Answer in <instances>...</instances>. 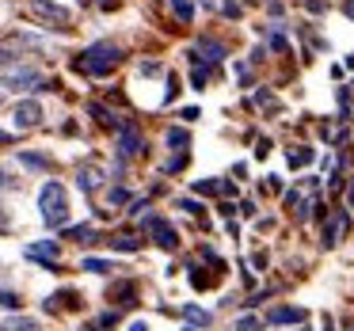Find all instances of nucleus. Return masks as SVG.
<instances>
[{"label":"nucleus","mask_w":354,"mask_h":331,"mask_svg":"<svg viewBox=\"0 0 354 331\" xmlns=\"http://www.w3.org/2000/svg\"><path fill=\"white\" fill-rule=\"evenodd\" d=\"M176 95H179V80H176V77H168V92H164V100L171 103V100H176Z\"/></svg>","instance_id":"c756f323"},{"label":"nucleus","mask_w":354,"mask_h":331,"mask_svg":"<svg viewBox=\"0 0 354 331\" xmlns=\"http://www.w3.org/2000/svg\"><path fill=\"white\" fill-rule=\"evenodd\" d=\"M19 50H24V46H19L16 35H12V39H0V69H8V65L19 57Z\"/></svg>","instance_id":"f8f14e48"},{"label":"nucleus","mask_w":354,"mask_h":331,"mask_svg":"<svg viewBox=\"0 0 354 331\" xmlns=\"http://www.w3.org/2000/svg\"><path fill=\"white\" fill-rule=\"evenodd\" d=\"M259 328H263V323L255 320V316H240V320H236V331H259Z\"/></svg>","instance_id":"393cba45"},{"label":"nucleus","mask_w":354,"mask_h":331,"mask_svg":"<svg viewBox=\"0 0 354 331\" xmlns=\"http://www.w3.org/2000/svg\"><path fill=\"white\" fill-rule=\"evenodd\" d=\"M8 141H12V138H8V133H4V130H0V145H8Z\"/></svg>","instance_id":"c9c22d12"},{"label":"nucleus","mask_w":354,"mask_h":331,"mask_svg":"<svg viewBox=\"0 0 354 331\" xmlns=\"http://www.w3.org/2000/svg\"><path fill=\"white\" fill-rule=\"evenodd\" d=\"M27 255H31V259H39V263H46V270H57V244L54 240H46V244H31L27 247Z\"/></svg>","instance_id":"9d476101"},{"label":"nucleus","mask_w":354,"mask_h":331,"mask_svg":"<svg viewBox=\"0 0 354 331\" xmlns=\"http://www.w3.org/2000/svg\"><path fill=\"white\" fill-rule=\"evenodd\" d=\"M31 12L42 19V23L54 27V31H69V27H73L69 8H62V4H54V0H31Z\"/></svg>","instance_id":"7ed1b4c3"},{"label":"nucleus","mask_w":354,"mask_h":331,"mask_svg":"<svg viewBox=\"0 0 354 331\" xmlns=\"http://www.w3.org/2000/svg\"><path fill=\"white\" fill-rule=\"evenodd\" d=\"M156 73H160V65H156V62H145V65H141V77H156Z\"/></svg>","instance_id":"7c9ffc66"},{"label":"nucleus","mask_w":354,"mask_h":331,"mask_svg":"<svg viewBox=\"0 0 354 331\" xmlns=\"http://www.w3.org/2000/svg\"><path fill=\"white\" fill-rule=\"evenodd\" d=\"M65 240H77V244H95V229H92V225H77V229L65 232Z\"/></svg>","instance_id":"dca6fc26"},{"label":"nucleus","mask_w":354,"mask_h":331,"mask_svg":"<svg viewBox=\"0 0 354 331\" xmlns=\"http://www.w3.org/2000/svg\"><path fill=\"white\" fill-rule=\"evenodd\" d=\"M305 320V308H270L267 323H301Z\"/></svg>","instance_id":"9b49d317"},{"label":"nucleus","mask_w":354,"mask_h":331,"mask_svg":"<svg viewBox=\"0 0 354 331\" xmlns=\"http://www.w3.org/2000/svg\"><path fill=\"white\" fill-rule=\"evenodd\" d=\"M346 206H351V209H354V183H351V187H346Z\"/></svg>","instance_id":"473e14b6"},{"label":"nucleus","mask_w":354,"mask_h":331,"mask_svg":"<svg viewBox=\"0 0 354 331\" xmlns=\"http://www.w3.org/2000/svg\"><path fill=\"white\" fill-rule=\"evenodd\" d=\"M103 183V168H95V164H84V168H77V187L84 194H95Z\"/></svg>","instance_id":"1a4fd4ad"},{"label":"nucleus","mask_w":354,"mask_h":331,"mask_svg":"<svg viewBox=\"0 0 354 331\" xmlns=\"http://www.w3.org/2000/svg\"><path fill=\"white\" fill-rule=\"evenodd\" d=\"M0 331H4V328H0Z\"/></svg>","instance_id":"e433bc0d"},{"label":"nucleus","mask_w":354,"mask_h":331,"mask_svg":"<svg viewBox=\"0 0 354 331\" xmlns=\"http://www.w3.org/2000/svg\"><path fill=\"white\" fill-rule=\"evenodd\" d=\"M130 331H149V323H133V328Z\"/></svg>","instance_id":"f704fd0d"},{"label":"nucleus","mask_w":354,"mask_h":331,"mask_svg":"<svg viewBox=\"0 0 354 331\" xmlns=\"http://www.w3.org/2000/svg\"><path fill=\"white\" fill-rule=\"evenodd\" d=\"M191 84L202 92V88H206V69H198V65H194V73H191Z\"/></svg>","instance_id":"bb28decb"},{"label":"nucleus","mask_w":354,"mask_h":331,"mask_svg":"<svg viewBox=\"0 0 354 331\" xmlns=\"http://www.w3.org/2000/svg\"><path fill=\"white\" fill-rule=\"evenodd\" d=\"M107 202H111V206H122V202H130V194H126L122 187H115V191L107 194Z\"/></svg>","instance_id":"a878e982"},{"label":"nucleus","mask_w":354,"mask_h":331,"mask_svg":"<svg viewBox=\"0 0 354 331\" xmlns=\"http://www.w3.org/2000/svg\"><path fill=\"white\" fill-rule=\"evenodd\" d=\"M255 103H259V107H270V111L278 107V103H274V95H270V92H259V95H255Z\"/></svg>","instance_id":"cd10ccee"},{"label":"nucleus","mask_w":354,"mask_h":331,"mask_svg":"<svg viewBox=\"0 0 354 331\" xmlns=\"http://www.w3.org/2000/svg\"><path fill=\"white\" fill-rule=\"evenodd\" d=\"M39 209H42V221H46L50 229L69 221V198H65V187L57 183V179H50L39 191Z\"/></svg>","instance_id":"f03ea898"},{"label":"nucleus","mask_w":354,"mask_h":331,"mask_svg":"<svg viewBox=\"0 0 354 331\" xmlns=\"http://www.w3.org/2000/svg\"><path fill=\"white\" fill-rule=\"evenodd\" d=\"M12 118H16L19 130H35V126L42 122V107H39V100H24V103H16Z\"/></svg>","instance_id":"39448f33"},{"label":"nucleus","mask_w":354,"mask_h":331,"mask_svg":"<svg viewBox=\"0 0 354 331\" xmlns=\"http://www.w3.org/2000/svg\"><path fill=\"white\" fill-rule=\"evenodd\" d=\"M19 305H24V301H19L16 293H8V290H0V308H4V312H19Z\"/></svg>","instance_id":"412c9836"},{"label":"nucleus","mask_w":354,"mask_h":331,"mask_svg":"<svg viewBox=\"0 0 354 331\" xmlns=\"http://www.w3.org/2000/svg\"><path fill=\"white\" fill-rule=\"evenodd\" d=\"M84 270H92V274H107V270H115V263H107V259H84Z\"/></svg>","instance_id":"4be33fe9"},{"label":"nucleus","mask_w":354,"mask_h":331,"mask_svg":"<svg viewBox=\"0 0 354 331\" xmlns=\"http://www.w3.org/2000/svg\"><path fill=\"white\" fill-rule=\"evenodd\" d=\"M194 54H202V57H206V62H221V57H225V46H221V42H217V39H202ZM202 57H198V62H202Z\"/></svg>","instance_id":"ddd939ff"},{"label":"nucleus","mask_w":354,"mask_h":331,"mask_svg":"<svg viewBox=\"0 0 354 331\" xmlns=\"http://www.w3.org/2000/svg\"><path fill=\"white\" fill-rule=\"evenodd\" d=\"M183 164H187V153H179V156H171V160L164 164V168H168V171H179V168H183Z\"/></svg>","instance_id":"c85d7f7f"},{"label":"nucleus","mask_w":354,"mask_h":331,"mask_svg":"<svg viewBox=\"0 0 354 331\" xmlns=\"http://www.w3.org/2000/svg\"><path fill=\"white\" fill-rule=\"evenodd\" d=\"M313 160H316V149H305V145L290 149V168H308Z\"/></svg>","instance_id":"4468645a"},{"label":"nucleus","mask_w":354,"mask_h":331,"mask_svg":"<svg viewBox=\"0 0 354 331\" xmlns=\"http://www.w3.org/2000/svg\"><path fill=\"white\" fill-rule=\"evenodd\" d=\"M118 153L122 156H141L145 153V138H141L130 122H118Z\"/></svg>","instance_id":"20e7f679"},{"label":"nucleus","mask_w":354,"mask_h":331,"mask_svg":"<svg viewBox=\"0 0 354 331\" xmlns=\"http://www.w3.org/2000/svg\"><path fill=\"white\" fill-rule=\"evenodd\" d=\"M0 191H19V179L12 168H0Z\"/></svg>","instance_id":"aec40b11"},{"label":"nucleus","mask_w":354,"mask_h":331,"mask_svg":"<svg viewBox=\"0 0 354 331\" xmlns=\"http://www.w3.org/2000/svg\"><path fill=\"white\" fill-rule=\"evenodd\" d=\"M8 328H12V331H39V323H35V320H27V316H16V320L8 323Z\"/></svg>","instance_id":"5701e85b"},{"label":"nucleus","mask_w":354,"mask_h":331,"mask_svg":"<svg viewBox=\"0 0 354 331\" xmlns=\"http://www.w3.org/2000/svg\"><path fill=\"white\" fill-rule=\"evenodd\" d=\"M149 232H153V240H156L160 247H168V252H176L179 236H176V229H171L168 221H160V217H149Z\"/></svg>","instance_id":"0eeeda50"},{"label":"nucleus","mask_w":354,"mask_h":331,"mask_svg":"<svg viewBox=\"0 0 354 331\" xmlns=\"http://www.w3.org/2000/svg\"><path fill=\"white\" fill-rule=\"evenodd\" d=\"M118 62H122V50H118L115 42H95V46H88L73 65H77V69H84L88 77H107Z\"/></svg>","instance_id":"f257e3e1"},{"label":"nucleus","mask_w":354,"mask_h":331,"mask_svg":"<svg viewBox=\"0 0 354 331\" xmlns=\"http://www.w3.org/2000/svg\"><path fill=\"white\" fill-rule=\"evenodd\" d=\"M164 141H168V149L183 153V149L191 145V133H187V130H179V126H176V130H168V138H164Z\"/></svg>","instance_id":"f3484780"},{"label":"nucleus","mask_w":354,"mask_h":331,"mask_svg":"<svg viewBox=\"0 0 354 331\" xmlns=\"http://www.w3.org/2000/svg\"><path fill=\"white\" fill-rule=\"evenodd\" d=\"M343 232H346V214H331L328 225H324V232H320L324 247H335L339 240H343Z\"/></svg>","instance_id":"6e6552de"},{"label":"nucleus","mask_w":354,"mask_h":331,"mask_svg":"<svg viewBox=\"0 0 354 331\" xmlns=\"http://www.w3.org/2000/svg\"><path fill=\"white\" fill-rule=\"evenodd\" d=\"M168 4H171V12H176L179 23H191L194 19V0H168Z\"/></svg>","instance_id":"2eb2a0df"},{"label":"nucleus","mask_w":354,"mask_h":331,"mask_svg":"<svg viewBox=\"0 0 354 331\" xmlns=\"http://www.w3.org/2000/svg\"><path fill=\"white\" fill-rule=\"evenodd\" d=\"M4 88L19 92V88H46V84H42V73L39 69H12L8 77H4Z\"/></svg>","instance_id":"423d86ee"},{"label":"nucleus","mask_w":354,"mask_h":331,"mask_svg":"<svg viewBox=\"0 0 354 331\" xmlns=\"http://www.w3.org/2000/svg\"><path fill=\"white\" fill-rule=\"evenodd\" d=\"M111 244H115L118 252H138V236H118V240H111Z\"/></svg>","instance_id":"b1692460"},{"label":"nucleus","mask_w":354,"mask_h":331,"mask_svg":"<svg viewBox=\"0 0 354 331\" xmlns=\"http://www.w3.org/2000/svg\"><path fill=\"white\" fill-rule=\"evenodd\" d=\"M343 16H346V19H354V0H346V4H343Z\"/></svg>","instance_id":"2f4dec72"},{"label":"nucleus","mask_w":354,"mask_h":331,"mask_svg":"<svg viewBox=\"0 0 354 331\" xmlns=\"http://www.w3.org/2000/svg\"><path fill=\"white\" fill-rule=\"evenodd\" d=\"M187 320L194 323V328H209V312H202V308L187 305Z\"/></svg>","instance_id":"6ab92c4d"},{"label":"nucleus","mask_w":354,"mask_h":331,"mask_svg":"<svg viewBox=\"0 0 354 331\" xmlns=\"http://www.w3.org/2000/svg\"><path fill=\"white\" fill-rule=\"evenodd\" d=\"M100 8H118V0H100Z\"/></svg>","instance_id":"72a5a7b5"},{"label":"nucleus","mask_w":354,"mask_h":331,"mask_svg":"<svg viewBox=\"0 0 354 331\" xmlns=\"http://www.w3.org/2000/svg\"><path fill=\"white\" fill-rule=\"evenodd\" d=\"M19 160H24L27 168H39V171L50 168V160H46V156H39V153H19Z\"/></svg>","instance_id":"a211bd4d"}]
</instances>
